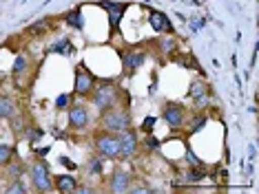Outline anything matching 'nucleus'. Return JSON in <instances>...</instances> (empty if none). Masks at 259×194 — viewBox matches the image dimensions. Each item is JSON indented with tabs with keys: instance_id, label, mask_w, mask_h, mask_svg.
Wrapping results in <instances>:
<instances>
[{
	"instance_id": "obj_20",
	"label": "nucleus",
	"mask_w": 259,
	"mask_h": 194,
	"mask_svg": "<svg viewBox=\"0 0 259 194\" xmlns=\"http://www.w3.org/2000/svg\"><path fill=\"white\" fill-rule=\"evenodd\" d=\"M11 157H14V148L9 144H0V166H5Z\"/></svg>"
},
{
	"instance_id": "obj_15",
	"label": "nucleus",
	"mask_w": 259,
	"mask_h": 194,
	"mask_svg": "<svg viewBox=\"0 0 259 194\" xmlns=\"http://www.w3.org/2000/svg\"><path fill=\"white\" fill-rule=\"evenodd\" d=\"M100 7H102V9H109V16H122V14H124V11H126V5H117V3H107V0H104V3H102V0H100Z\"/></svg>"
},
{
	"instance_id": "obj_26",
	"label": "nucleus",
	"mask_w": 259,
	"mask_h": 194,
	"mask_svg": "<svg viewBox=\"0 0 259 194\" xmlns=\"http://www.w3.org/2000/svg\"><path fill=\"white\" fill-rule=\"evenodd\" d=\"M144 144H146V148H149V150H157V148H160V141L153 137V135H146Z\"/></svg>"
},
{
	"instance_id": "obj_7",
	"label": "nucleus",
	"mask_w": 259,
	"mask_h": 194,
	"mask_svg": "<svg viewBox=\"0 0 259 194\" xmlns=\"http://www.w3.org/2000/svg\"><path fill=\"white\" fill-rule=\"evenodd\" d=\"M117 141H120V159H131L140 148L138 135H135V131H131V128L117 133Z\"/></svg>"
},
{
	"instance_id": "obj_19",
	"label": "nucleus",
	"mask_w": 259,
	"mask_h": 194,
	"mask_svg": "<svg viewBox=\"0 0 259 194\" xmlns=\"http://www.w3.org/2000/svg\"><path fill=\"white\" fill-rule=\"evenodd\" d=\"M27 67H29V60H27L25 55H18V57H16V60H14V67H11V73H14V75H20L22 71H27Z\"/></svg>"
},
{
	"instance_id": "obj_21",
	"label": "nucleus",
	"mask_w": 259,
	"mask_h": 194,
	"mask_svg": "<svg viewBox=\"0 0 259 194\" xmlns=\"http://www.w3.org/2000/svg\"><path fill=\"white\" fill-rule=\"evenodd\" d=\"M71 102H73V95H71V93H62V95L56 99V108L64 110V108H69V106H71Z\"/></svg>"
},
{
	"instance_id": "obj_12",
	"label": "nucleus",
	"mask_w": 259,
	"mask_h": 194,
	"mask_svg": "<svg viewBox=\"0 0 259 194\" xmlns=\"http://www.w3.org/2000/svg\"><path fill=\"white\" fill-rule=\"evenodd\" d=\"M149 22H151V27L155 29V31H160V33H173V27H170L168 18L164 16L162 11H153L151 18H149Z\"/></svg>"
},
{
	"instance_id": "obj_3",
	"label": "nucleus",
	"mask_w": 259,
	"mask_h": 194,
	"mask_svg": "<svg viewBox=\"0 0 259 194\" xmlns=\"http://www.w3.org/2000/svg\"><path fill=\"white\" fill-rule=\"evenodd\" d=\"M96 152L102 159H117L120 157V141H117V133H98L96 135Z\"/></svg>"
},
{
	"instance_id": "obj_18",
	"label": "nucleus",
	"mask_w": 259,
	"mask_h": 194,
	"mask_svg": "<svg viewBox=\"0 0 259 194\" xmlns=\"http://www.w3.org/2000/svg\"><path fill=\"white\" fill-rule=\"evenodd\" d=\"M51 51H54V53H64V55H71L73 46H71L69 40H60V42H56L54 46H51Z\"/></svg>"
},
{
	"instance_id": "obj_28",
	"label": "nucleus",
	"mask_w": 259,
	"mask_h": 194,
	"mask_svg": "<svg viewBox=\"0 0 259 194\" xmlns=\"http://www.w3.org/2000/svg\"><path fill=\"white\" fill-rule=\"evenodd\" d=\"M153 123H155V117H149V119H146V121L142 123V131H146V133H149V131H151V126H153Z\"/></svg>"
},
{
	"instance_id": "obj_6",
	"label": "nucleus",
	"mask_w": 259,
	"mask_h": 194,
	"mask_svg": "<svg viewBox=\"0 0 259 194\" xmlns=\"http://www.w3.org/2000/svg\"><path fill=\"white\" fill-rule=\"evenodd\" d=\"M69 126L73 131H84L91 126V113L84 104H71L69 106Z\"/></svg>"
},
{
	"instance_id": "obj_27",
	"label": "nucleus",
	"mask_w": 259,
	"mask_h": 194,
	"mask_svg": "<svg viewBox=\"0 0 259 194\" xmlns=\"http://www.w3.org/2000/svg\"><path fill=\"white\" fill-rule=\"evenodd\" d=\"M25 135H27L29 141H38L40 137H42V131H38V128H33V131H31V128H27Z\"/></svg>"
},
{
	"instance_id": "obj_10",
	"label": "nucleus",
	"mask_w": 259,
	"mask_h": 194,
	"mask_svg": "<svg viewBox=\"0 0 259 194\" xmlns=\"http://www.w3.org/2000/svg\"><path fill=\"white\" fill-rule=\"evenodd\" d=\"M54 187L62 194H73L75 187H78V181H75L71 174H58L54 179Z\"/></svg>"
},
{
	"instance_id": "obj_30",
	"label": "nucleus",
	"mask_w": 259,
	"mask_h": 194,
	"mask_svg": "<svg viewBox=\"0 0 259 194\" xmlns=\"http://www.w3.org/2000/svg\"><path fill=\"white\" fill-rule=\"evenodd\" d=\"M75 192H78V194H89L91 187H87V185H84V187H75Z\"/></svg>"
},
{
	"instance_id": "obj_17",
	"label": "nucleus",
	"mask_w": 259,
	"mask_h": 194,
	"mask_svg": "<svg viewBox=\"0 0 259 194\" xmlns=\"http://www.w3.org/2000/svg\"><path fill=\"white\" fill-rule=\"evenodd\" d=\"M5 194H29V190L25 187V183H20L18 179L9 181V185L5 187Z\"/></svg>"
},
{
	"instance_id": "obj_22",
	"label": "nucleus",
	"mask_w": 259,
	"mask_h": 194,
	"mask_svg": "<svg viewBox=\"0 0 259 194\" xmlns=\"http://www.w3.org/2000/svg\"><path fill=\"white\" fill-rule=\"evenodd\" d=\"M67 25H71L75 29H82V14H80L78 9H73L71 14L67 16Z\"/></svg>"
},
{
	"instance_id": "obj_4",
	"label": "nucleus",
	"mask_w": 259,
	"mask_h": 194,
	"mask_svg": "<svg viewBox=\"0 0 259 194\" xmlns=\"http://www.w3.org/2000/svg\"><path fill=\"white\" fill-rule=\"evenodd\" d=\"M31 183L38 192H49L51 187H54V176H51L47 163L38 161V163L31 166Z\"/></svg>"
},
{
	"instance_id": "obj_24",
	"label": "nucleus",
	"mask_w": 259,
	"mask_h": 194,
	"mask_svg": "<svg viewBox=\"0 0 259 194\" xmlns=\"http://www.w3.org/2000/svg\"><path fill=\"white\" fill-rule=\"evenodd\" d=\"M102 172H104V159H102V157L93 159V163H91V174H102Z\"/></svg>"
},
{
	"instance_id": "obj_8",
	"label": "nucleus",
	"mask_w": 259,
	"mask_h": 194,
	"mask_svg": "<svg viewBox=\"0 0 259 194\" xmlns=\"http://www.w3.org/2000/svg\"><path fill=\"white\" fill-rule=\"evenodd\" d=\"M162 117H164V121L173 128V131H180V128L184 126V121H186L184 108H182L180 104H166L164 106V110H162Z\"/></svg>"
},
{
	"instance_id": "obj_11",
	"label": "nucleus",
	"mask_w": 259,
	"mask_h": 194,
	"mask_svg": "<svg viewBox=\"0 0 259 194\" xmlns=\"http://www.w3.org/2000/svg\"><path fill=\"white\" fill-rule=\"evenodd\" d=\"M122 64H124V71H135V69H140L144 64V53L142 51H126V53H122Z\"/></svg>"
},
{
	"instance_id": "obj_9",
	"label": "nucleus",
	"mask_w": 259,
	"mask_h": 194,
	"mask_svg": "<svg viewBox=\"0 0 259 194\" xmlns=\"http://www.w3.org/2000/svg\"><path fill=\"white\" fill-rule=\"evenodd\" d=\"M128 187H131V174L120 168L113 170V174H111V179H109V192L122 194V192H128Z\"/></svg>"
},
{
	"instance_id": "obj_31",
	"label": "nucleus",
	"mask_w": 259,
	"mask_h": 194,
	"mask_svg": "<svg viewBox=\"0 0 259 194\" xmlns=\"http://www.w3.org/2000/svg\"><path fill=\"white\" fill-rule=\"evenodd\" d=\"M60 161L64 163V166H69V168H73V163H71V161H69V159H67V157H62V159H60Z\"/></svg>"
},
{
	"instance_id": "obj_25",
	"label": "nucleus",
	"mask_w": 259,
	"mask_h": 194,
	"mask_svg": "<svg viewBox=\"0 0 259 194\" xmlns=\"http://www.w3.org/2000/svg\"><path fill=\"white\" fill-rule=\"evenodd\" d=\"M160 49H162L164 53L173 51V49H175V40H173V38H170V35H168V38H164V40H162V42H160Z\"/></svg>"
},
{
	"instance_id": "obj_5",
	"label": "nucleus",
	"mask_w": 259,
	"mask_h": 194,
	"mask_svg": "<svg viewBox=\"0 0 259 194\" xmlns=\"http://www.w3.org/2000/svg\"><path fill=\"white\" fill-rule=\"evenodd\" d=\"M96 88V78H93V73L89 69L80 67L75 71V82H73V93L80 97H89L91 91Z\"/></svg>"
},
{
	"instance_id": "obj_29",
	"label": "nucleus",
	"mask_w": 259,
	"mask_h": 194,
	"mask_svg": "<svg viewBox=\"0 0 259 194\" xmlns=\"http://www.w3.org/2000/svg\"><path fill=\"white\" fill-rule=\"evenodd\" d=\"M186 161H191V163H195V166H199V159L193 155V152H186Z\"/></svg>"
},
{
	"instance_id": "obj_16",
	"label": "nucleus",
	"mask_w": 259,
	"mask_h": 194,
	"mask_svg": "<svg viewBox=\"0 0 259 194\" xmlns=\"http://www.w3.org/2000/svg\"><path fill=\"white\" fill-rule=\"evenodd\" d=\"M5 166H7V170H5V174H7L11 181H14V179H20L22 172H25V168H22L20 163H11V159H9L7 163H5Z\"/></svg>"
},
{
	"instance_id": "obj_14",
	"label": "nucleus",
	"mask_w": 259,
	"mask_h": 194,
	"mask_svg": "<svg viewBox=\"0 0 259 194\" xmlns=\"http://www.w3.org/2000/svg\"><path fill=\"white\" fill-rule=\"evenodd\" d=\"M204 93H208V86H206V82H204V80L191 82V88H188V95H191V99H193V97L204 95Z\"/></svg>"
},
{
	"instance_id": "obj_1",
	"label": "nucleus",
	"mask_w": 259,
	"mask_h": 194,
	"mask_svg": "<svg viewBox=\"0 0 259 194\" xmlns=\"http://www.w3.org/2000/svg\"><path fill=\"white\" fill-rule=\"evenodd\" d=\"M100 126L109 133H122L126 128H131V113L128 108H120V106H111V108L102 110V117H100Z\"/></svg>"
},
{
	"instance_id": "obj_2",
	"label": "nucleus",
	"mask_w": 259,
	"mask_h": 194,
	"mask_svg": "<svg viewBox=\"0 0 259 194\" xmlns=\"http://www.w3.org/2000/svg\"><path fill=\"white\" fill-rule=\"evenodd\" d=\"M117 99H120V88H117L115 84H111V82L96 84V88L91 91V102H93V106H96L100 113L111 108V106H115Z\"/></svg>"
},
{
	"instance_id": "obj_23",
	"label": "nucleus",
	"mask_w": 259,
	"mask_h": 194,
	"mask_svg": "<svg viewBox=\"0 0 259 194\" xmlns=\"http://www.w3.org/2000/svg\"><path fill=\"white\" fill-rule=\"evenodd\" d=\"M193 104H195V108H199V110L208 108V104H210L208 93H204V95H199V97H193Z\"/></svg>"
},
{
	"instance_id": "obj_13",
	"label": "nucleus",
	"mask_w": 259,
	"mask_h": 194,
	"mask_svg": "<svg viewBox=\"0 0 259 194\" xmlns=\"http://www.w3.org/2000/svg\"><path fill=\"white\" fill-rule=\"evenodd\" d=\"M16 115V102L7 95H0V119H11Z\"/></svg>"
}]
</instances>
